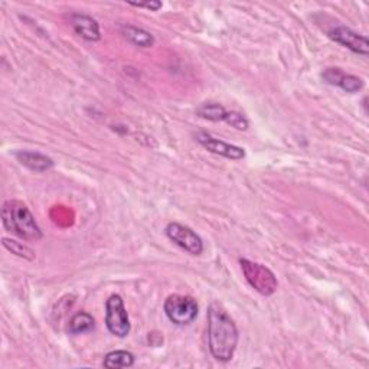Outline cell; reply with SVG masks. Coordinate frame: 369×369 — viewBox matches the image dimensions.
<instances>
[{
    "mask_svg": "<svg viewBox=\"0 0 369 369\" xmlns=\"http://www.w3.org/2000/svg\"><path fill=\"white\" fill-rule=\"evenodd\" d=\"M238 345V330L224 307L212 303L208 309V346L211 355L221 362L232 359Z\"/></svg>",
    "mask_w": 369,
    "mask_h": 369,
    "instance_id": "cell-1",
    "label": "cell"
},
{
    "mask_svg": "<svg viewBox=\"0 0 369 369\" xmlns=\"http://www.w3.org/2000/svg\"><path fill=\"white\" fill-rule=\"evenodd\" d=\"M2 223L6 231L26 239V241H40L42 238V231L35 221V216L21 200H5L2 208Z\"/></svg>",
    "mask_w": 369,
    "mask_h": 369,
    "instance_id": "cell-2",
    "label": "cell"
},
{
    "mask_svg": "<svg viewBox=\"0 0 369 369\" xmlns=\"http://www.w3.org/2000/svg\"><path fill=\"white\" fill-rule=\"evenodd\" d=\"M239 264H241L246 280L255 291L263 294V296H271L277 291L279 282H277V277L268 267L247 260V258L239 260Z\"/></svg>",
    "mask_w": 369,
    "mask_h": 369,
    "instance_id": "cell-3",
    "label": "cell"
},
{
    "mask_svg": "<svg viewBox=\"0 0 369 369\" xmlns=\"http://www.w3.org/2000/svg\"><path fill=\"white\" fill-rule=\"evenodd\" d=\"M164 313L175 325H189L198 316V303L191 296L173 294V296H169L164 302Z\"/></svg>",
    "mask_w": 369,
    "mask_h": 369,
    "instance_id": "cell-4",
    "label": "cell"
},
{
    "mask_svg": "<svg viewBox=\"0 0 369 369\" xmlns=\"http://www.w3.org/2000/svg\"><path fill=\"white\" fill-rule=\"evenodd\" d=\"M105 326L117 338H126L130 334V320H128L124 302L119 294L110 296L105 303Z\"/></svg>",
    "mask_w": 369,
    "mask_h": 369,
    "instance_id": "cell-5",
    "label": "cell"
},
{
    "mask_svg": "<svg viewBox=\"0 0 369 369\" xmlns=\"http://www.w3.org/2000/svg\"><path fill=\"white\" fill-rule=\"evenodd\" d=\"M166 235H168L169 239H172L176 246H179L192 255H200L202 251H204V243H202L200 237L189 227H184L178 223H171L166 227Z\"/></svg>",
    "mask_w": 369,
    "mask_h": 369,
    "instance_id": "cell-6",
    "label": "cell"
},
{
    "mask_svg": "<svg viewBox=\"0 0 369 369\" xmlns=\"http://www.w3.org/2000/svg\"><path fill=\"white\" fill-rule=\"evenodd\" d=\"M329 38L334 40L335 42L341 44L342 46L350 49L355 53L363 55V57H368L369 53V42L366 40V36L352 31L350 28L346 26H336L334 29H330L327 32Z\"/></svg>",
    "mask_w": 369,
    "mask_h": 369,
    "instance_id": "cell-7",
    "label": "cell"
},
{
    "mask_svg": "<svg viewBox=\"0 0 369 369\" xmlns=\"http://www.w3.org/2000/svg\"><path fill=\"white\" fill-rule=\"evenodd\" d=\"M195 139L200 146H204L208 152H211L214 155L223 156V157H227L231 160H241L246 157V152H244V149H241V147L225 143L219 139H215L211 135L198 133L195 136Z\"/></svg>",
    "mask_w": 369,
    "mask_h": 369,
    "instance_id": "cell-8",
    "label": "cell"
},
{
    "mask_svg": "<svg viewBox=\"0 0 369 369\" xmlns=\"http://www.w3.org/2000/svg\"><path fill=\"white\" fill-rule=\"evenodd\" d=\"M71 25L81 38L89 42H97L101 40L100 33V26L96 19H92L88 15H81V13H74L71 16Z\"/></svg>",
    "mask_w": 369,
    "mask_h": 369,
    "instance_id": "cell-9",
    "label": "cell"
},
{
    "mask_svg": "<svg viewBox=\"0 0 369 369\" xmlns=\"http://www.w3.org/2000/svg\"><path fill=\"white\" fill-rule=\"evenodd\" d=\"M16 159L19 160L24 166L33 172H48L53 168V160L48 157L46 155H42L40 152H31V151H19L16 152Z\"/></svg>",
    "mask_w": 369,
    "mask_h": 369,
    "instance_id": "cell-10",
    "label": "cell"
},
{
    "mask_svg": "<svg viewBox=\"0 0 369 369\" xmlns=\"http://www.w3.org/2000/svg\"><path fill=\"white\" fill-rule=\"evenodd\" d=\"M121 33L124 35V38L130 41L132 44L141 46V48H152L155 45V38L151 32H147L141 28L126 25L121 28Z\"/></svg>",
    "mask_w": 369,
    "mask_h": 369,
    "instance_id": "cell-11",
    "label": "cell"
},
{
    "mask_svg": "<svg viewBox=\"0 0 369 369\" xmlns=\"http://www.w3.org/2000/svg\"><path fill=\"white\" fill-rule=\"evenodd\" d=\"M103 365L108 369H119V368H130L135 365V355L127 350H113L105 355Z\"/></svg>",
    "mask_w": 369,
    "mask_h": 369,
    "instance_id": "cell-12",
    "label": "cell"
},
{
    "mask_svg": "<svg viewBox=\"0 0 369 369\" xmlns=\"http://www.w3.org/2000/svg\"><path fill=\"white\" fill-rule=\"evenodd\" d=\"M196 114L200 119H205L209 121H224L227 116V110L218 103H205L196 110Z\"/></svg>",
    "mask_w": 369,
    "mask_h": 369,
    "instance_id": "cell-13",
    "label": "cell"
},
{
    "mask_svg": "<svg viewBox=\"0 0 369 369\" xmlns=\"http://www.w3.org/2000/svg\"><path fill=\"white\" fill-rule=\"evenodd\" d=\"M94 318L85 311H80L69 320V332L72 335L85 334V332L94 329Z\"/></svg>",
    "mask_w": 369,
    "mask_h": 369,
    "instance_id": "cell-14",
    "label": "cell"
},
{
    "mask_svg": "<svg viewBox=\"0 0 369 369\" xmlns=\"http://www.w3.org/2000/svg\"><path fill=\"white\" fill-rule=\"evenodd\" d=\"M2 244L3 247L10 251L12 254L21 257V258H25V260H33L35 258V252L25 244L16 241V239H10V238H3L2 239Z\"/></svg>",
    "mask_w": 369,
    "mask_h": 369,
    "instance_id": "cell-15",
    "label": "cell"
},
{
    "mask_svg": "<svg viewBox=\"0 0 369 369\" xmlns=\"http://www.w3.org/2000/svg\"><path fill=\"white\" fill-rule=\"evenodd\" d=\"M339 88H342L343 91L346 92H350V94H354V92H358L363 88V81L357 77V76H352V74H345L341 77L338 85Z\"/></svg>",
    "mask_w": 369,
    "mask_h": 369,
    "instance_id": "cell-16",
    "label": "cell"
},
{
    "mask_svg": "<svg viewBox=\"0 0 369 369\" xmlns=\"http://www.w3.org/2000/svg\"><path fill=\"white\" fill-rule=\"evenodd\" d=\"M224 121L227 124H230L231 127L237 128V130H243V132H246L250 126L247 117L243 116L241 113H237V112H227Z\"/></svg>",
    "mask_w": 369,
    "mask_h": 369,
    "instance_id": "cell-17",
    "label": "cell"
},
{
    "mask_svg": "<svg viewBox=\"0 0 369 369\" xmlns=\"http://www.w3.org/2000/svg\"><path fill=\"white\" fill-rule=\"evenodd\" d=\"M128 5H132L135 8H146V9H151L153 12L159 10L162 8V3L160 2H147V3H128Z\"/></svg>",
    "mask_w": 369,
    "mask_h": 369,
    "instance_id": "cell-18",
    "label": "cell"
}]
</instances>
